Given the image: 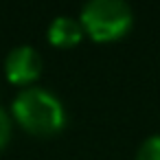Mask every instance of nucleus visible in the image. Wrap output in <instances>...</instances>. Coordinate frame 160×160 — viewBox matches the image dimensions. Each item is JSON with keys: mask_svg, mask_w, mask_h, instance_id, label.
I'll list each match as a JSON object with an SVG mask.
<instances>
[{"mask_svg": "<svg viewBox=\"0 0 160 160\" xmlns=\"http://www.w3.org/2000/svg\"><path fill=\"white\" fill-rule=\"evenodd\" d=\"M11 114L20 127L35 136H53L66 125V110L62 101L46 88L38 86H27L13 97Z\"/></svg>", "mask_w": 160, "mask_h": 160, "instance_id": "nucleus-1", "label": "nucleus"}, {"mask_svg": "<svg viewBox=\"0 0 160 160\" xmlns=\"http://www.w3.org/2000/svg\"><path fill=\"white\" fill-rule=\"evenodd\" d=\"M79 22L92 40L114 42L132 29L134 13L125 0H88L81 7Z\"/></svg>", "mask_w": 160, "mask_h": 160, "instance_id": "nucleus-2", "label": "nucleus"}, {"mask_svg": "<svg viewBox=\"0 0 160 160\" xmlns=\"http://www.w3.org/2000/svg\"><path fill=\"white\" fill-rule=\"evenodd\" d=\"M42 72V57L31 44L13 46L5 57V75L16 86H31Z\"/></svg>", "mask_w": 160, "mask_h": 160, "instance_id": "nucleus-3", "label": "nucleus"}, {"mask_svg": "<svg viewBox=\"0 0 160 160\" xmlns=\"http://www.w3.org/2000/svg\"><path fill=\"white\" fill-rule=\"evenodd\" d=\"M83 38V27L79 18L72 16H57L48 24V42L55 46H72Z\"/></svg>", "mask_w": 160, "mask_h": 160, "instance_id": "nucleus-4", "label": "nucleus"}, {"mask_svg": "<svg viewBox=\"0 0 160 160\" xmlns=\"http://www.w3.org/2000/svg\"><path fill=\"white\" fill-rule=\"evenodd\" d=\"M136 160H160V134H151L138 145Z\"/></svg>", "mask_w": 160, "mask_h": 160, "instance_id": "nucleus-5", "label": "nucleus"}, {"mask_svg": "<svg viewBox=\"0 0 160 160\" xmlns=\"http://www.w3.org/2000/svg\"><path fill=\"white\" fill-rule=\"evenodd\" d=\"M9 138H11V118H9L7 110L0 105V149L7 147Z\"/></svg>", "mask_w": 160, "mask_h": 160, "instance_id": "nucleus-6", "label": "nucleus"}]
</instances>
